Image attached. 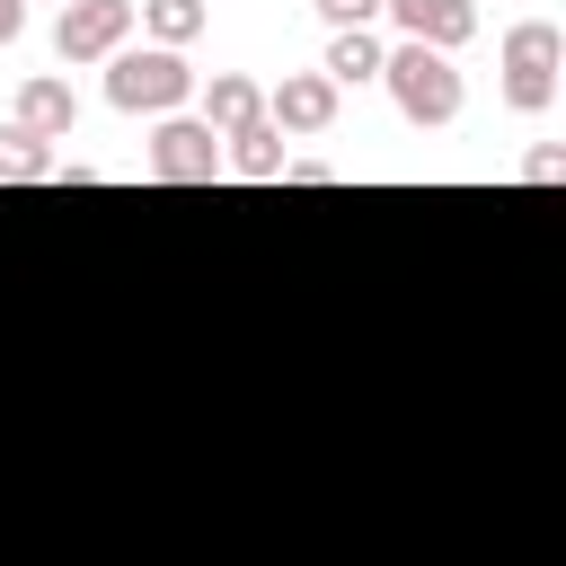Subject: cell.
I'll return each mask as SVG.
<instances>
[{"mask_svg":"<svg viewBox=\"0 0 566 566\" xmlns=\"http://www.w3.org/2000/svg\"><path fill=\"white\" fill-rule=\"evenodd\" d=\"M203 18H212L203 0H133V27H142L150 44H168V53H186V44L203 35Z\"/></svg>","mask_w":566,"mask_h":566,"instance_id":"8fae6325","label":"cell"},{"mask_svg":"<svg viewBox=\"0 0 566 566\" xmlns=\"http://www.w3.org/2000/svg\"><path fill=\"white\" fill-rule=\"evenodd\" d=\"M380 62H389V44H380L371 27H336V35H327V53H318V80L363 88V80H380Z\"/></svg>","mask_w":566,"mask_h":566,"instance_id":"30bf717a","label":"cell"},{"mask_svg":"<svg viewBox=\"0 0 566 566\" xmlns=\"http://www.w3.org/2000/svg\"><path fill=\"white\" fill-rule=\"evenodd\" d=\"M557 62H566V35L548 18H522L504 35V106L513 115H548L557 106Z\"/></svg>","mask_w":566,"mask_h":566,"instance_id":"3957f363","label":"cell"},{"mask_svg":"<svg viewBox=\"0 0 566 566\" xmlns=\"http://www.w3.org/2000/svg\"><path fill=\"white\" fill-rule=\"evenodd\" d=\"M283 177H292V186H336V177H345V168H327V159H292V168H283Z\"/></svg>","mask_w":566,"mask_h":566,"instance_id":"2e32d148","label":"cell"},{"mask_svg":"<svg viewBox=\"0 0 566 566\" xmlns=\"http://www.w3.org/2000/svg\"><path fill=\"white\" fill-rule=\"evenodd\" d=\"M318 18H327V35H336V27H371L380 0H318Z\"/></svg>","mask_w":566,"mask_h":566,"instance_id":"5bb4252c","label":"cell"},{"mask_svg":"<svg viewBox=\"0 0 566 566\" xmlns=\"http://www.w3.org/2000/svg\"><path fill=\"white\" fill-rule=\"evenodd\" d=\"M380 88L398 97V115H407V124H451V115H460V97H469V88H460V62H451V53H433V44H398V53L380 62Z\"/></svg>","mask_w":566,"mask_h":566,"instance_id":"7a4b0ae2","label":"cell"},{"mask_svg":"<svg viewBox=\"0 0 566 566\" xmlns=\"http://www.w3.org/2000/svg\"><path fill=\"white\" fill-rule=\"evenodd\" d=\"M256 115H265V88H256V80L221 71V80L203 88V124H212V133H239V124H256Z\"/></svg>","mask_w":566,"mask_h":566,"instance_id":"7c38bea8","label":"cell"},{"mask_svg":"<svg viewBox=\"0 0 566 566\" xmlns=\"http://www.w3.org/2000/svg\"><path fill=\"white\" fill-rule=\"evenodd\" d=\"M336 97H345L336 80H318V71H283V80L265 88V124H274L283 142H292V133L310 142V133H327V124H336Z\"/></svg>","mask_w":566,"mask_h":566,"instance_id":"8992f818","label":"cell"},{"mask_svg":"<svg viewBox=\"0 0 566 566\" xmlns=\"http://www.w3.org/2000/svg\"><path fill=\"white\" fill-rule=\"evenodd\" d=\"M18 133H35V142H71V124H80V97H71V80H53V71H35L27 88H18V115H9Z\"/></svg>","mask_w":566,"mask_h":566,"instance_id":"ba28073f","label":"cell"},{"mask_svg":"<svg viewBox=\"0 0 566 566\" xmlns=\"http://www.w3.org/2000/svg\"><path fill=\"white\" fill-rule=\"evenodd\" d=\"M221 168L230 177H256V186H274L283 168H292V150H283V133L256 115V124H239V133H221Z\"/></svg>","mask_w":566,"mask_h":566,"instance_id":"9c48e42d","label":"cell"},{"mask_svg":"<svg viewBox=\"0 0 566 566\" xmlns=\"http://www.w3.org/2000/svg\"><path fill=\"white\" fill-rule=\"evenodd\" d=\"M150 177L159 186H212L221 177V133L203 115H159L150 133Z\"/></svg>","mask_w":566,"mask_h":566,"instance_id":"277c9868","label":"cell"},{"mask_svg":"<svg viewBox=\"0 0 566 566\" xmlns=\"http://www.w3.org/2000/svg\"><path fill=\"white\" fill-rule=\"evenodd\" d=\"M186 97H195L186 53H168V44H124V53H106V106H124V115H177Z\"/></svg>","mask_w":566,"mask_h":566,"instance_id":"6da1fadb","label":"cell"},{"mask_svg":"<svg viewBox=\"0 0 566 566\" xmlns=\"http://www.w3.org/2000/svg\"><path fill=\"white\" fill-rule=\"evenodd\" d=\"M27 35V0H0V44H18Z\"/></svg>","mask_w":566,"mask_h":566,"instance_id":"e0dca14e","label":"cell"},{"mask_svg":"<svg viewBox=\"0 0 566 566\" xmlns=\"http://www.w3.org/2000/svg\"><path fill=\"white\" fill-rule=\"evenodd\" d=\"M124 35H133V0H62V18H53L62 62H106V53H124Z\"/></svg>","mask_w":566,"mask_h":566,"instance_id":"5b68a950","label":"cell"},{"mask_svg":"<svg viewBox=\"0 0 566 566\" xmlns=\"http://www.w3.org/2000/svg\"><path fill=\"white\" fill-rule=\"evenodd\" d=\"M398 18V44H433V53H460L478 35V0H380Z\"/></svg>","mask_w":566,"mask_h":566,"instance_id":"52a82bcc","label":"cell"},{"mask_svg":"<svg viewBox=\"0 0 566 566\" xmlns=\"http://www.w3.org/2000/svg\"><path fill=\"white\" fill-rule=\"evenodd\" d=\"M0 177H18V186H35V177H53V142H35V133H18V124H0Z\"/></svg>","mask_w":566,"mask_h":566,"instance_id":"4fadbf2b","label":"cell"},{"mask_svg":"<svg viewBox=\"0 0 566 566\" xmlns=\"http://www.w3.org/2000/svg\"><path fill=\"white\" fill-rule=\"evenodd\" d=\"M522 177H531V186H557V177H566V150H531Z\"/></svg>","mask_w":566,"mask_h":566,"instance_id":"9a60e30c","label":"cell"}]
</instances>
